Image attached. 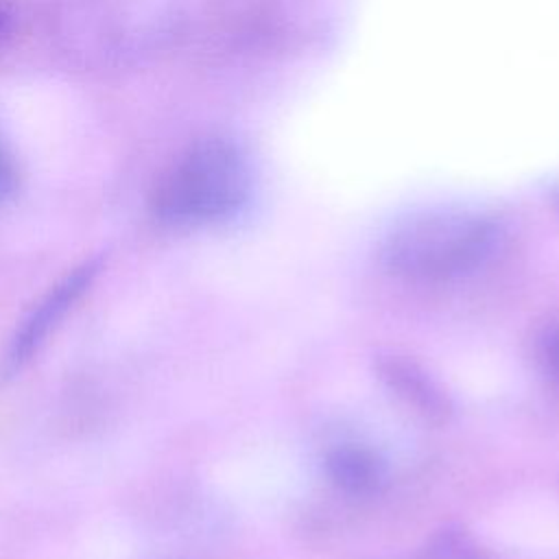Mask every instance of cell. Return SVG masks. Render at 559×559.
Returning <instances> with one entry per match:
<instances>
[{
	"instance_id": "1",
	"label": "cell",
	"mask_w": 559,
	"mask_h": 559,
	"mask_svg": "<svg viewBox=\"0 0 559 559\" xmlns=\"http://www.w3.org/2000/svg\"><path fill=\"white\" fill-rule=\"evenodd\" d=\"M253 170L240 144L207 138L175 157L151 190V214L173 229L207 227L236 216L249 201Z\"/></svg>"
},
{
	"instance_id": "9",
	"label": "cell",
	"mask_w": 559,
	"mask_h": 559,
	"mask_svg": "<svg viewBox=\"0 0 559 559\" xmlns=\"http://www.w3.org/2000/svg\"><path fill=\"white\" fill-rule=\"evenodd\" d=\"M411 559H435V557L430 555V550H428L426 546H421V548H419V552H417L415 557H411Z\"/></svg>"
},
{
	"instance_id": "3",
	"label": "cell",
	"mask_w": 559,
	"mask_h": 559,
	"mask_svg": "<svg viewBox=\"0 0 559 559\" xmlns=\"http://www.w3.org/2000/svg\"><path fill=\"white\" fill-rule=\"evenodd\" d=\"M98 273H100L98 258L83 260L81 264L72 266L66 275H61L31 306V310L22 317L20 325L15 328L4 354V369L9 373L20 371L39 354V349L46 345L50 334L61 325L68 312L94 286Z\"/></svg>"
},
{
	"instance_id": "4",
	"label": "cell",
	"mask_w": 559,
	"mask_h": 559,
	"mask_svg": "<svg viewBox=\"0 0 559 559\" xmlns=\"http://www.w3.org/2000/svg\"><path fill=\"white\" fill-rule=\"evenodd\" d=\"M382 384L426 424L441 426L452 415L450 395L415 360L400 354H380L373 362Z\"/></svg>"
},
{
	"instance_id": "8",
	"label": "cell",
	"mask_w": 559,
	"mask_h": 559,
	"mask_svg": "<svg viewBox=\"0 0 559 559\" xmlns=\"http://www.w3.org/2000/svg\"><path fill=\"white\" fill-rule=\"evenodd\" d=\"M11 28V11L0 2V39L9 33Z\"/></svg>"
},
{
	"instance_id": "5",
	"label": "cell",
	"mask_w": 559,
	"mask_h": 559,
	"mask_svg": "<svg viewBox=\"0 0 559 559\" xmlns=\"http://www.w3.org/2000/svg\"><path fill=\"white\" fill-rule=\"evenodd\" d=\"M325 472L330 480L347 493H369L384 478V465L369 448L360 443H338L325 452Z\"/></svg>"
},
{
	"instance_id": "7",
	"label": "cell",
	"mask_w": 559,
	"mask_h": 559,
	"mask_svg": "<svg viewBox=\"0 0 559 559\" xmlns=\"http://www.w3.org/2000/svg\"><path fill=\"white\" fill-rule=\"evenodd\" d=\"M548 362H550L552 371L559 376V330L548 341Z\"/></svg>"
},
{
	"instance_id": "2",
	"label": "cell",
	"mask_w": 559,
	"mask_h": 559,
	"mask_svg": "<svg viewBox=\"0 0 559 559\" xmlns=\"http://www.w3.org/2000/svg\"><path fill=\"white\" fill-rule=\"evenodd\" d=\"M498 240L491 216L461 210L432 207L400 221L382 242L389 271L408 280H448L478 266Z\"/></svg>"
},
{
	"instance_id": "6",
	"label": "cell",
	"mask_w": 559,
	"mask_h": 559,
	"mask_svg": "<svg viewBox=\"0 0 559 559\" xmlns=\"http://www.w3.org/2000/svg\"><path fill=\"white\" fill-rule=\"evenodd\" d=\"M17 188H20L17 164H15L13 155L9 153V148L4 146V142L0 140V205L11 201L17 192Z\"/></svg>"
}]
</instances>
